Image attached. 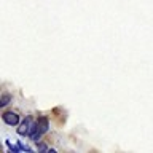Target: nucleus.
Returning a JSON list of instances; mask_svg holds the SVG:
<instances>
[{
  "instance_id": "2",
  "label": "nucleus",
  "mask_w": 153,
  "mask_h": 153,
  "mask_svg": "<svg viewBox=\"0 0 153 153\" xmlns=\"http://www.w3.org/2000/svg\"><path fill=\"white\" fill-rule=\"evenodd\" d=\"M35 126H37V121H33L30 117H27L26 120H22L21 124L18 128V134L19 136H29L30 137L33 131H35Z\"/></svg>"
},
{
  "instance_id": "4",
  "label": "nucleus",
  "mask_w": 153,
  "mask_h": 153,
  "mask_svg": "<svg viewBox=\"0 0 153 153\" xmlns=\"http://www.w3.org/2000/svg\"><path fill=\"white\" fill-rule=\"evenodd\" d=\"M5 143H7V147H8V153H22L21 148H19L18 145H13L10 140H5Z\"/></svg>"
},
{
  "instance_id": "8",
  "label": "nucleus",
  "mask_w": 153,
  "mask_h": 153,
  "mask_svg": "<svg viewBox=\"0 0 153 153\" xmlns=\"http://www.w3.org/2000/svg\"><path fill=\"white\" fill-rule=\"evenodd\" d=\"M46 153H57L56 150H54V148H48V152Z\"/></svg>"
},
{
  "instance_id": "3",
  "label": "nucleus",
  "mask_w": 153,
  "mask_h": 153,
  "mask_svg": "<svg viewBox=\"0 0 153 153\" xmlns=\"http://www.w3.org/2000/svg\"><path fill=\"white\" fill-rule=\"evenodd\" d=\"M2 120L8 126H16V124H19V115L16 112H5L2 115Z\"/></svg>"
},
{
  "instance_id": "6",
  "label": "nucleus",
  "mask_w": 153,
  "mask_h": 153,
  "mask_svg": "<svg viewBox=\"0 0 153 153\" xmlns=\"http://www.w3.org/2000/svg\"><path fill=\"white\" fill-rule=\"evenodd\" d=\"M37 152L38 153H46L48 152V147L45 145V143H42V142H37Z\"/></svg>"
},
{
  "instance_id": "7",
  "label": "nucleus",
  "mask_w": 153,
  "mask_h": 153,
  "mask_svg": "<svg viewBox=\"0 0 153 153\" xmlns=\"http://www.w3.org/2000/svg\"><path fill=\"white\" fill-rule=\"evenodd\" d=\"M18 147L21 148L22 152H27V153H33V150H32V148H30V147H27V145H24L22 142H18Z\"/></svg>"
},
{
  "instance_id": "5",
  "label": "nucleus",
  "mask_w": 153,
  "mask_h": 153,
  "mask_svg": "<svg viewBox=\"0 0 153 153\" xmlns=\"http://www.w3.org/2000/svg\"><path fill=\"white\" fill-rule=\"evenodd\" d=\"M10 100H11V96L10 94H2V97H0V105L5 107L7 104H10Z\"/></svg>"
},
{
  "instance_id": "1",
  "label": "nucleus",
  "mask_w": 153,
  "mask_h": 153,
  "mask_svg": "<svg viewBox=\"0 0 153 153\" xmlns=\"http://www.w3.org/2000/svg\"><path fill=\"white\" fill-rule=\"evenodd\" d=\"M48 128H50V121H48V118L42 117L37 120V126H35V131H33V134L30 136V139L33 142H38V139H40L43 134H45L48 131Z\"/></svg>"
}]
</instances>
